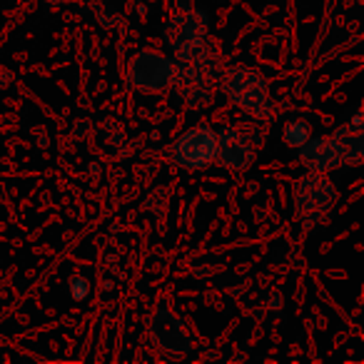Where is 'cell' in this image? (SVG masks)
Returning <instances> with one entry per match:
<instances>
[{
	"label": "cell",
	"instance_id": "obj_9",
	"mask_svg": "<svg viewBox=\"0 0 364 364\" xmlns=\"http://www.w3.org/2000/svg\"><path fill=\"white\" fill-rule=\"evenodd\" d=\"M87 294H90V287H87V279L85 277H75L73 279V284H70V297L73 299H85Z\"/></svg>",
	"mask_w": 364,
	"mask_h": 364
},
{
	"label": "cell",
	"instance_id": "obj_10",
	"mask_svg": "<svg viewBox=\"0 0 364 364\" xmlns=\"http://www.w3.org/2000/svg\"><path fill=\"white\" fill-rule=\"evenodd\" d=\"M48 3H73V0H48Z\"/></svg>",
	"mask_w": 364,
	"mask_h": 364
},
{
	"label": "cell",
	"instance_id": "obj_5",
	"mask_svg": "<svg viewBox=\"0 0 364 364\" xmlns=\"http://www.w3.org/2000/svg\"><path fill=\"white\" fill-rule=\"evenodd\" d=\"M215 160L228 170H247L255 160V150L237 127H223L218 132V157Z\"/></svg>",
	"mask_w": 364,
	"mask_h": 364
},
{
	"label": "cell",
	"instance_id": "obj_2",
	"mask_svg": "<svg viewBox=\"0 0 364 364\" xmlns=\"http://www.w3.org/2000/svg\"><path fill=\"white\" fill-rule=\"evenodd\" d=\"M334 200H337V190L324 172L312 170L294 182V213L304 230L314 228L332 210Z\"/></svg>",
	"mask_w": 364,
	"mask_h": 364
},
{
	"label": "cell",
	"instance_id": "obj_3",
	"mask_svg": "<svg viewBox=\"0 0 364 364\" xmlns=\"http://www.w3.org/2000/svg\"><path fill=\"white\" fill-rule=\"evenodd\" d=\"M172 162L182 170H203L218 157V132L208 125H195L172 142Z\"/></svg>",
	"mask_w": 364,
	"mask_h": 364
},
{
	"label": "cell",
	"instance_id": "obj_4",
	"mask_svg": "<svg viewBox=\"0 0 364 364\" xmlns=\"http://www.w3.org/2000/svg\"><path fill=\"white\" fill-rule=\"evenodd\" d=\"M130 77L132 87L137 90H147V92H160L167 85L175 82V65L170 60H165L157 53H140L135 60L130 63Z\"/></svg>",
	"mask_w": 364,
	"mask_h": 364
},
{
	"label": "cell",
	"instance_id": "obj_7",
	"mask_svg": "<svg viewBox=\"0 0 364 364\" xmlns=\"http://www.w3.org/2000/svg\"><path fill=\"white\" fill-rule=\"evenodd\" d=\"M334 145H337V152H339V160L342 165H359L362 162V155H364V145H362V115H354L352 125L349 127H339L334 132Z\"/></svg>",
	"mask_w": 364,
	"mask_h": 364
},
{
	"label": "cell",
	"instance_id": "obj_8",
	"mask_svg": "<svg viewBox=\"0 0 364 364\" xmlns=\"http://www.w3.org/2000/svg\"><path fill=\"white\" fill-rule=\"evenodd\" d=\"M309 135H312V130H309V125L304 120H292L284 125L282 130V140L287 142L289 147H302L304 142L309 140Z\"/></svg>",
	"mask_w": 364,
	"mask_h": 364
},
{
	"label": "cell",
	"instance_id": "obj_1",
	"mask_svg": "<svg viewBox=\"0 0 364 364\" xmlns=\"http://www.w3.org/2000/svg\"><path fill=\"white\" fill-rule=\"evenodd\" d=\"M223 90L228 97L259 122L274 120V102L269 97V87L262 77L250 68H228L223 73Z\"/></svg>",
	"mask_w": 364,
	"mask_h": 364
},
{
	"label": "cell",
	"instance_id": "obj_6",
	"mask_svg": "<svg viewBox=\"0 0 364 364\" xmlns=\"http://www.w3.org/2000/svg\"><path fill=\"white\" fill-rule=\"evenodd\" d=\"M299 150V160H302L304 167L309 170H317V172H327L332 167H339L342 160H339V152L334 140H324V137H317V140H307Z\"/></svg>",
	"mask_w": 364,
	"mask_h": 364
}]
</instances>
